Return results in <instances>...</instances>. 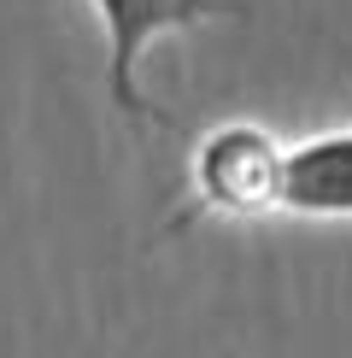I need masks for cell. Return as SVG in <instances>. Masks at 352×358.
Here are the masks:
<instances>
[{
    "instance_id": "6da1fadb",
    "label": "cell",
    "mask_w": 352,
    "mask_h": 358,
    "mask_svg": "<svg viewBox=\"0 0 352 358\" xmlns=\"http://www.w3.org/2000/svg\"><path fill=\"white\" fill-rule=\"evenodd\" d=\"M282 182H288V147L264 124L229 117L205 129L194 159H188V206L170 217V229H188L200 217H270L282 212Z\"/></svg>"
},
{
    "instance_id": "7a4b0ae2",
    "label": "cell",
    "mask_w": 352,
    "mask_h": 358,
    "mask_svg": "<svg viewBox=\"0 0 352 358\" xmlns=\"http://www.w3.org/2000/svg\"><path fill=\"white\" fill-rule=\"evenodd\" d=\"M106 29V100L129 124H170L141 88V59L159 36H182L212 18H247V0H88Z\"/></svg>"
},
{
    "instance_id": "3957f363",
    "label": "cell",
    "mask_w": 352,
    "mask_h": 358,
    "mask_svg": "<svg viewBox=\"0 0 352 358\" xmlns=\"http://www.w3.org/2000/svg\"><path fill=\"white\" fill-rule=\"evenodd\" d=\"M282 212L311 223H352V129H323L288 147Z\"/></svg>"
}]
</instances>
